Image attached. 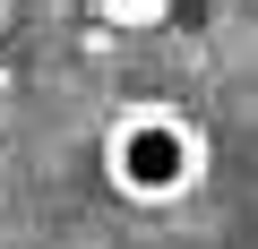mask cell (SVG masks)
<instances>
[{
	"label": "cell",
	"mask_w": 258,
	"mask_h": 249,
	"mask_svg": "<svg viewBox=\"0 0 258 249\" xmlns=\"http://www.w3.org/2000/svg\"><path fill=\"white\" fill-rule=\"evenodd\" d=\"M103 163H112V181L138 198V206H164V198H181V189L198 181V138H189V120H181V112L138 103V112H120V120H112Z\"/></svg>",
	"instance_id": "obj_1"
},
{
	"label": "cell",
	"mask_w": 258,
	"mask_h": 249,
	"mask_svg": "<svg viewBox=\"0 0 258 249\" xmlns=\"http://www.w3.org/2000/svg\"><path fill=\"white\" fill-rule=\"evenodd\" d=\"M95 9H112V18H155L164 0H95Z\"/></svg>",
	"instance_id": "obj_2"
}]
</instances>
